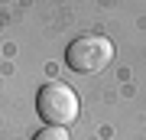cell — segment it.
I'll return each mask as SVG.
<instances>
[{
  "instance_id": "6da1fadb",
  "label": "cell",
  "mask_w": 146,
  "mask_h": 140,
  "mask_svg": "<svg viewBox=\"0 0 146 140\" xmlns=\"http://www.w3.org/2000/svg\"><path fill=\"white\" fill-rule=\"evenodd\" d=\"M36 111L46 127H68L78 117V94L65 82H46L36 94Z\"/></svg>"
},
{
  "instance_id": "7a4b0ae2",
  "label": "cell",
  "mask_w": 146,
  "mask_h": 140,
  "mask_svg": "<svg viewBox=\"0 0 146 140\" xmlns=\"http://www.w3.org/2000/svg\"><path fill=\"white\" fill-rule=\"evenodd\" d=\"M110 59H114V46H110L107 36H98V33H84V36H78L68 46L65 52V62L72 72H81V75H94L101 72Z\"/></svg>"
},
{
  "instance_id": "3957f363",
  "label": "cell",
  "mask_w": 146,
  "mask_h": 140,
  "mask_svg": "<svg viewBox=\"0 0 146 140\" xmlns=\"http://www.w3.org/2000/svg\"><path fill=\"white\" fill-rule=\"evenodd\" d=\"M33 140H72V137H68L65 127H46V130H39Z\"/></svg>"
}]
</instances>
